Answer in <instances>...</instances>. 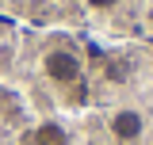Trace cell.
Listing matches in <instances>:
<instances>
[{
  "label": "cell",
  "instance_id": "cell-1",
  "mask_svg": "<svg viewBox=\"0 0 153 145\" xmlns=\"http://www.w3.org/2000/svg\"><path fill=\"white\" fill-rule=\"evenodd\" d=\"M42 69H46V76L54 84H76L80 80V57L73 50H46Z\"/></svg>",
  "mask_w": 153,
  "mask_h": 145
},
{
  "label": "cell",
  "instance_id": "cell-2",
  "mask_svg": "<svg viewBox=\"0 0 153 145\" xmlns=\"http://www.w3.org/2000/svg\"><path fill=\"white\" fill-rule=\"evenodd\" d=\"M107 130H111V138L115 141H138L142 134H146V115L142 111H134V107H119L107 115Z\"/></svg>",
  "mask_w": 153,
  "mask_h": 145
},
{
  "label": "cell",
  "instance_id": "cell-3",
  "mask_svg": "<svg viewBox=\"0 0 153 145\" xmlns=\"http://www.w3.org/2000/svg\"><path fill=\"white\" fill-rule=\"evenodd\" d=\"M35 145H69V134L57 126V122H42L35 130Z\"/></svg>",
  "mask_w": 153,
  "mask_h": 145
},
{
  "label": "cell",
  "instance_id": "cell-4",
  "mask_svg": "<svg viewBox=\"0 0 153 145\" xmlns=\"http://www.w3.org/2000/svg\"><path fill=\"white\" fill-rule=\"evenodd\" d=\"M107 76H111V80H123V76H126V65H123V61H107Z\"/></svg>",
  "mask_w": 153,
  "mask_h": 145
},
{
  "label": "cell",
  "instance_id": "cell-5",
  "mask_svg": "<svg viewBox=\"0 0 153 145\" xmlns=\"http://www.w3.org/2000/svg\"><path fill=\"white\" fill-rule=\"evenodd\" d=\"M84 4H88V8H96V12H107V8H115V4H119V0H84Z\"/></svg>",
  "mask_w": 153,
  "mask_h": 145
}]
</instances>
